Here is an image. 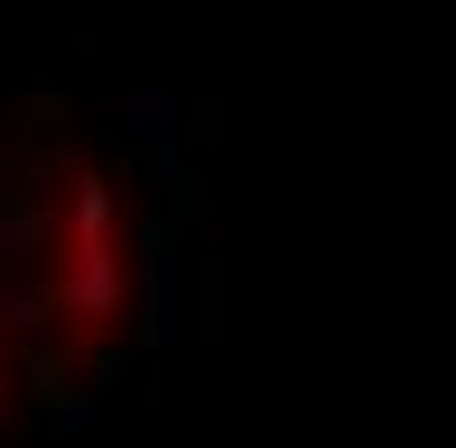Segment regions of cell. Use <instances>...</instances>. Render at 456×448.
<instances>
[{
	"mask_svg": "<svg viewBox=\"0 0 456 448\" xmlns=\"http://www.w3.org/2000/svg\"><path fill=\"white\" fill-rule=\"evenodd\" d=\"M0 409H8V346H0Z\"/></svg>",
	"mask_w": 456,
	"mask_h": 448,
	"instance_id": "1",
	"label": "cell"
}]
</instances>
